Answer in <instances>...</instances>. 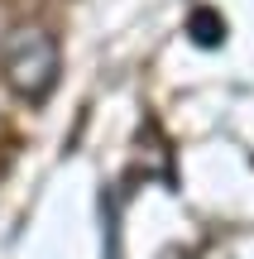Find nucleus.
<instances>
[{"instance_id":"f257e3e1","label":"nucleus","mask_w":254,"mask_h":259,"mask_svg":"<svg viewBox=\"0 0 254 259\" xmlns=\"http://www.w3.org/2000/svg\"><path fill=\"white\" fill-rule=\"evenodd\" d=\"M63 72V53H58V38L43 24H15L0 44V77L5 87L29 106H43L58 87Z\"/></svg>"}]
</instances>
